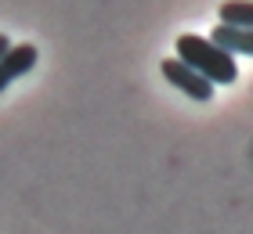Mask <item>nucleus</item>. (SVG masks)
<instances>
[{
	"mask_svg": "<svg viewBox=\"0 0 253 234\" xmlns=\"http://www.w3.org/2000/svg\"><path fill=\"white\" fill-rule=\"evenodd\" d=\"M177 62L181 65H188L192 72H199L206 83H213V87H228V83H235L239 79V65H235V58L232 54H224L217 43H210L206 36H195V33H181L177 36Z\"/></svg>",
	"mask_w": 253,
	"mask_h": 234,
	"instance_id": "obj_1",
	"label": "nucleus"
},
{
	"mask_svg": "<svg viewBox=\"0 0 253 234\" xmlns=\"http://www.w3.org/2000/svg\"><path fill=\"white\" fill-rule=\"evenodd\" d=\"M159 72L167 76V83H174L177 90H185L192 101H210L213 98V83H206L199 72H192V68L181 65L177 58H167V62L159 65Z\"/></svg>",
	"mask_w": 253,
	"mask_h": 234,
	"instance_id": "obj_2",
	"label": "nucleus"
},
{
	"mask_svg": "<svg viewBox=\"0 0 253 234\" xmlns=\"http://www.w3.org/2000/svg\"><path fill=\"white\" fill-rule=\"evenodd\" d=\"M37 58H40L37 43H11V47H7V54L0 58V94H4L11 83H15L18 76H26L29 68L37 65Z\"/></svg>",
	"mask_w": 253,
	"mask_h": 234,
	"instance_id": "obj_3",
	"label": "nucleus"
},
{
	"mask_svg": "<svg viewBox=\"0 0 253 234\" xmlns=\"http://www.w3.org/2000/svg\"><path fill=\"white\" fill-rule=\"evenodd\" d=\"M210 43H217L224 54H250L253 58V29H232V26H217L210 36Z\"/></svg>",
	"mask_w": 253,
	"mask_h": 234,
	"instance_id": "obj_4",
	"label": "nucleus"
},
{
	"mask_svg": "<svg viewBox=\"0 0 253 234\" xmlns=\"http://www.w3.org/2000/svg\"><path fill=\"white\" fill-rule=\"evenodd\" d=\"M217 15H221V26L253 29V0H224Z\"/></svg>",
	"mask_w": 253,
	"mask_h": 234,
	"instance_id": "obj_5",
	"label": "nucleus"
},
{
	"mask_svg": "<svg viewBox=\"0 0 253 234\" xmlns=\"http://www.w3.org/2000/svg\"><path fill=\"white\" fill-rule=\"evenodd\" d=\"M7 47H11V40L4 36V33H0V58H4V54H7Z\"/></svg>",
	"mask_w": 253,
	"mask_h": 234,
	"instance_id": "obj_6",
	"label": "nucleus"
}]
</instances>
